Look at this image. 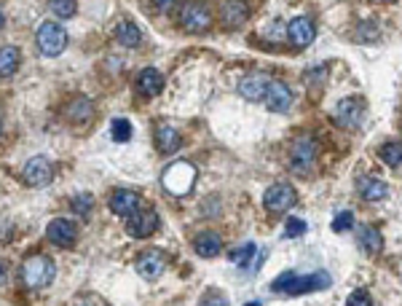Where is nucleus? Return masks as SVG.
<instances>
[{"mask_svg": "<svg viewBox=\"0 0 402 306\" xmlns=\"http://www.w3.org/2000/svg\"><path fill=\"white\" fill-rule=\"evenodd\" d=\"M333 277L328 272H319V274H295V272H284L274 279L271 291L276 293H287V295H300V293H314V291H325L330 288Z\"/></svg>", "mask_w": 402, "mask_h": 306, "instance_id": "f257e3e1", "label": "nucleus"}, {"mask_svg": "<svg viewBox=\"0 0 402 306\" xmlns=\"http://www.w3.org/2000/svg\"><path fill=\"white\" fill-rule=\"evenodd\" d=\"M54 274H57V266L48 255H30V258L22 263V282L30 288V291H41V288H48L54 282Z\"/></svg>", "mask_w": 402, "mask_h": 306, "instance_id": "f03ea898", "label": "nucleus"}, {"mask_svg": "<svg viewBox=\"0 0 402 306\" xmlns=\"http://www.w3.org/2000/svg\"><path fill=\"white\" fill-rule=\"evenodd\" d=\"M35 44H38V51L43 57H60L65 46H67V30L62 27L60 22H43L38 27Z\"/></svg>", "mask_w": 402, "mask_h": 306, "instance_id": "7ed1b4c3", "label": "nucleus"}, {"mask_svg": "<svg viewBox=\"0 0 402 306\" xmlns=\"http://www.w3.org/2000/svg\"><path fill=\"white\" fill-rule=\"evenodd\" d=\"M161 183H164V188L172 197H185L196 183V167L188 164V161H175V164L164 172Z\"/></svg>", "mask_w": 402, "mask_h": 306, "instance_id": "20e7f679", "label": "nucleus"}, {"mask_svg": "<svg viewBox=\"0 0 402 306\" xmlns=\"http://www.w3.org/2000/svg\"><path fill=\"white\" fill-rule=\"evenodd\" d=\"M180 25L188 32H204L212 25V11L204 0H188L180 8Z\"/></svg>", "mask_w": 402, "mask_h": 306, "instance_id": "39448f33", "label": "nucleus"}, {"mask_svg": "<svg viewBox=\"0 0 402 306\" xmlns=\"http://www.w3.org/2000/svg\"><path fill=\"white\" fill-rule=\"evenodd\" d=\"M22 180L30 185V188H43L54 180V167H51V161L43 159V156H32L30 161L25 164L22 169Z\"/></svg>", "mask_w": 402, "mask_h": 306, "instance_id": "423d86ee", "label": "nucleus"}, {"mask_svg": "<svg viewBox=\"0 0 402 306\" xmlns=\"http://www.w3.org/2000/svg\"><path fill=\"white\" fill-rule=\"evenodd\" d=\"M263 204H266V210L271 215L287 213V210L295 204V188H293L290 183H274L266 191V197H263Z\"/></svg>", "mask_w": 402, "mask_h": 306, "instance_id": "0eeeda50", "label": "nucleus"}, {"mask_svg": "<svg viewBox=\"0 0 402 306\" xmlns=\"http://www.w3.org/2000/svg\"><path fill=\"white\" fill-rule=\"evenodd\" d=\"M365 119V102L359 97H346L335 105V124L343 129H357Z\"/></svg>", "mask_w": 402, "mask_h": 306, "instance_id": "6e6552de", "label": "nucleus"}, {"mask_svg": "<svg viewBox=\"0 0 402 306\" xmlns=\"http://www.w3.org/2000/svg\"><path fill=\"white\" fill-rule=\"evenodd\" d=\"M126 231H129V237L134 239H148L150 234H156L159 231V215L156 210H137L134 215L126 218Z\"/></svg>", "mask_w": 402, "mask_h": 306, "instance_id": "1a4fd4ad", "label": "nucleus"}, {"mask_svg": "<svg viewBox=\"0 0 402 306\" xmlns=\"http://www.w3.org/2000/svg\"><path fill=\"white\" fill-rule=\"evenodd\" d=\"M314 161H316V142H314V138L303 135L290 148V164L295 169H300V172H309Z\"/></svg>", "mask_w": 402, "mask_h": 306, "instance_id": "9d476101", "label": "nucleus"}, {"mask_svg": "<svg viewBox=\"0 0 402 306\" xmlns=\"http://www.w3.org/2000/svg\"><path fill=\"white\" fill-rule=\"evenodd\" d=\"M271 81H274V78L260 73V70H257V73H250V76H244L239 81V94H241L244 100H250V102H260V100L266 97Z\"/></svg>", "mask_w": 402, "mask_h": 306, "instance_id": "9b49d317", "label": "nucleus"}, {"mask_svg": "<svg viewBox=\"0 0 402 306\" xmlns=\"http://www.w3.org/2000/svg\"><path fill=\"white\" fill-rule=\"evenodd\" d=\"M46 239L57 247H73L75 239H78V229H75L73 220H67V218H57V220H51V223H48V229H46Z\"/></svg>", "mask_w": 402, "mask_h": 306, "instance_id": "f8f14e48", "label": "nucleus"}, {"mask_svg": "<svg viewBox=\"0 0 402 306\" xmlns=\"http://www.w3.org/2000/svg\"><path fill=\"white\" fill-rule=\"evenodd\" d=\"M287 38L298 48L311 46L314 38H316V25H314L309 16H295V19L287 25Z\"/></svg>", "mask_w": 402, "mask_h": 306, "instance_id": "ddd939ff", "label": "nucleus"}, {"mask_svg": "<svg viewBox=\"0 0 402 306\" xmlns=\"http://www.w3.org/2000/svg\"><path fill=\"white\" fill-rule=\"evenodd\" d=\"M164 269H166V255L161 250H145V253L137 258V274L145 277V279L161 277Z\"/></svg>", "mask_w": 402, "mask_h": 306, "instance_id": "4468645a", "label": "nucleus"}, {"mask_svg": "<svg viewBox=\"0 0 402 306\" xmlns=\"http://www.w3.org/2000/svg\"><path fill=\"white\" fill-rule=\"evenodd\" d=\"M263 102L268 105V110L284 113V110H290V105H293V89H290L287 84H282V81H271Z\"/></svg>", "mask_w": 402, "mask_h": 306, "instance_id": "2eb2a0df", "label": "nucleus"}, {"mask_svg": "<svg viewBox=\"0 0 402 306\" xmlns=\"http://www.w3.org/2000/svg\"><path fill=\"white\" fill-rule=\"evenodd\" d=\"M250 19V6L244 0H225L220 8V22L228 30H239Z\"/></svg>", "mask_w": 402, "mask_h": 306, "instance_id": "dca6fc26", "label": "nucleus"}, {"mask_svg": "<svg viewBox=\"0 0 402 306\" xmlns=\"http://www.w3.org/2000/svg\"><path fill=\"white\" fill-rule=\"evenodd\" d=\"M110 210L121 218H129L140 210V194L137 191H129V188H119L113 197H110Z\"/></svg>", "mask_w": 402, "mask_h": 306, "instance_id": "f3484780", "label": "nucleus"}, {"mask_svg": "<svg viewBox=\"0 0 402 306\" xmlns=\"http://www.w3.org/2000/svg\"><path fill=\"white\" fill-rule=\"evenodd\" d=\"M94 116V105H91L86 97H73L67 105H65V119L75 126H83V124L91 121Z\"/></svg>", "mask_w": 402, "mask_h": 306, "instance_id": "a211bd4d", "label": "nucleus"}, {"mask_svg": "<svg viewBox=\"0 0 402 306\" xmlns=\"http://www.w3.org/2000/svg\"><path fill=\"white\" fill-rule=\"evenodd\" d=\"M194 247L201 258H215V255H220V250H223V239H220V234H215V231H204V234H199L194 239Z\"/></svg>", "mask_w": 402, "mask_h": 306, "instance_id": "6ab92c4d", "label": "nucleus"}, {"mask_svg": "<svg viewBox=\"0 0 402 306\" xmlns=\"http://www.w3.org/2000/svg\"><path fill=\"white\" fill-rule=\"evenodd\" d=\"M137 89L145 94V97H156V94H161V89H164V76L159 70H153V67H145L137 76Z\"/></svg>", "mask_w": 402, "mask_h": 306, "instance_id": "aec40b11", "label": "nucleus"}, {"mask_svg": "<svg viewBox=\"0 0 402 306\" xmlns=\"http://www.w3.org/2000/svg\"><path fill=\"white\" fill-rule=\"evenodd\" d=\"M359 245L368 255H378L384 250V237L375 226H362L359 229Z\"/></svg>", "mask_w": 402, "mask_h": 306, "instance_id": "412c9836", "label": "nucleus"}, {"mask_svg": "<svg viewBox=\"0 0 402 306\" xmlns=\"http://www.w3.org/2000/svg\"><path fill=\"white\" fill-rule=\"evenodd\" d=\"M156 148L161 153H175L180 148V135L166 124L156 126Z\"/></svg>", "mask_w": 402, "mask_h": 306, "instance_id": "4be33fe9", "label": "nucleus"}, {"mask_svg": "<svg viewBox=\"0 0 402 306\" xmlns=\"http://www.w3.org/2000/svg\"><path fill=\"white\" fill-rule=\"evenodd\" d=\"M116 41H119L123 48H137L142 44V32L137 30V25H132V22H119V27H116Z\"/></svg>", "mask_w": 402, "mask_h": 306, "instance_id": "5701e85b", "label": "nucleus"}, {"mask_svg": "<svg viewBox=\"0 0 402 306\" xmlns=\"http://www.w3.org/2000/svg\"><path fill=\"white\" fill-rule=\"evenodd\" d=\"M19 62H22V54L16 46H3L0 48V78L14 76L19 70Z\"/></svg>", "mask_w": 402, "mask_h": 306, "instance_id": "b1692460", "label": "nucleus"}, {"mask_svg": "<svg viewBox=\"0 0 402 306\" xmlns=\"http://www.w3.org/2000/svg\"><path fill=\"white\" fill-rule=\"evenodd\" d=\"M359 188H362V197L368 201H381V199H387V194H389L387 183H381V180H375V178H365V180L359 183Z\"/></svg>", "mask_w": 402, "mask_h": 306, "instance_id": "393cba45", "label": "nucleus"}, {"mask_svg": "<svg viewBox=\"0 0 402 306\" xmlns=\"http://www.w3.org/2000/svg\"><path fill=\"white\" fill-rule=\"evenodd\" d=\"M378 156H381V161L387 164V167H402V142H384L381 148H378Z\"/></svg>", "mask_w": 402, "mask_h": 306, "instance_id": "a878e982", "label": "nucleus"}, {"mask_svg": "<svg viewBox=\"0 0 402 306\" xmlns=\"http://www.w3.org/2000/svg\"><path fill=\"white\" fill-rule=\"evenodd\" d=\"M110 138L116 142H129L132 140V121L129 119H113L110 124Z\"/></svg>", "mask_w": 402, "mask_h": 306, "instance_id": "bb28decb", "label": "nucleus"}, {"mask_svg": "<svg viewBox=\"0 0 402 306\" xmlns=\"http://www.w3.org/2000/svg\"><path fill=\"white\" fill-rule=\"evenodd\" d=\"M48 8L57 19H70L75 16V0H48Z\"/></svg>", "mask_w": 402, "mask_h": 306, "instance_id": "cd10ccee", "label": "nucleus"}, {"mask_svg": "<svg viewBox=\"0 0 402 306\" xmlns=\"http://www.w3.org/2000/svg\"><path fill=\"white\" fill-rule=\"evenodd\" d=\"M91 207H94V197H91V194H78V197H73V201H70V210H73L75 215H81V218H86V215L91 213Z\"/></svg>", "mask_w": 402, "mask_h": 306, "instance_id": "c85d7f7f", "label": "nucleus"}, {"mask_svg": "<svg viewBox=\"0 0 402 306\" xmlns=\"http://www.w3.org/2000/svg\"><path fill=\"white\" fill-rule=\"evenodd\" d=\"M255 250H257V247H255V242H247V245H241V247H234L228 258L234 260V263H239V266H244L247 260H253Z\"/></svg>", "mask_w": 402, "mask_h": 306, "instance_id": "c756f323", "label": "nucleus"}, {"mask_svg": "<svg viewBox=\"0 0 402 306\" xmlns=\"http://www.w3.org/2000/svg\"><path fill=\"white\" fill-rule=\"evenodd\" d=\"M351 226H354V213H349V210L338 213V215H335V220H333V231H338V234L349 231Z\"/></svg>", "mask_w": 402, "mask_h": 306, "instance_id": "7c9ffc66", "label": "nucleus"}, {"mask_svg": "<svg viewBox=\"0 0 402 306\" xmlns=\"http://www.w3.org/2000/svg\"><path fill=\"white\" fill-rule=\"evenodd\" d=\"M306 234V223L300 220V218H290L287 220V226H284V239H293V237H303Z\"/></svg>", "mask_w": 402, "mask_h": 306, "instance_id": "2f4dec72", "label": "nucleus"}, {"mask_svg": "<svg viewBox=\"0 0 402 306\" xmlns=\"http://www.w3.org/2000/svg\"><path fill=\"white\" fill-rule=\"evenodd\" d=\"M346 306H373V298L368 291H354L346 298Z\"/></svg>", "mask_w": 402, "mask_h": 306, "instance_id": "473e14b6", "label": "nucleus"}, {"mask_svg": "<svg viewBox=\"0 0 402 306\" xmlns=\"http://www.w3.org/2000/svg\"><path fill=\"white\" fill-rule=\"evenodd\" d=\"M199 306H228V304H225V298L220 295V293H209V295L201 298V304Z\"/></svg>", "mask_w": 402, "mask_h": 306, "instance_id": "72a5a7b5", "label": "nucleus"}, {"mask_svg": "<svg viewBox=\"0 0 402 306\" xmlns=\"http://www.w3.org/2000/svg\"><path fill=\"white\" fill-rule=\"evenodd\" d=\"M150 3L156 6V11H169L175 6V0H150Z\"/></svg>", "mask_w": 402, "mask_h": 306, "instance_id": "f704fd0d", "label": "nucleus"}, {"mask_svg": "<svg viewBox=\"0 0 402 306\" xmlns=\"http://www.w3.org/2000/svg\"><path fill=\"white\" fill-rule=\"evenodd\" d=\"M3 25H6V16H3V11H0V30H3Z\"/></svg>", "mask_w": 402, "mask_h": 306, "instance_id": "c9c22d12", "label": "nucleus"}, {"mask_svg": "<svg viewBox=\"0 0 402 306\" xmlns=\"http://www.w3.org/2000/svg\"><path fill=\"white\" fill-rule=\"evenodd\" d=\"M244 306H263L260 301H250V304H244Z\"/></svg>", "mask_w": 402, "mask_h": 306, "instance_id": "e433bc0d", "label": "nucleus"}, {"mask_svg": "<svg viewBox=\"0 0 402 306\" xmlns=\"http://www.w3.org/2000/svg\"><path fill=\"white\" fill-rule=\"evenodd\" d=\"M0 279H3V266H0Z\"/></svg>", "mask_w": 402, "mask_h": 306, "instance_id": "4c0bfd02", "label": "nucleus"}, {"mask_svg": "<svg viewBox=\"0 0 402 306\" xmlns=\"http://www.w3.org/2000/svg\"><path fill=\"white\" fill-rule=\"evenodd\" d=\"M0 132H3V121H0Z\"/></svg>", "mask_w": 402, "mask_h": 306, "instance_id": "58836bf2", "label": "nucleus"}]
</instances>
